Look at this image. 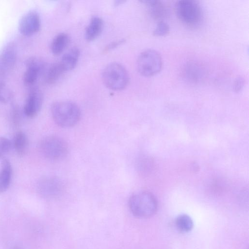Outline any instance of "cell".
Returning a JSON list of instances; mask_svg holds the SVG:
<instances>
[{
    "label": "cell",
    "mask_w": 249,
    "mask_h": 249,
    "mask_svg": "<svg viewBox=\"0 0 249 249\" xmlns=\"http://www.w3.org/2000/svg\"><path fill=\"white\" fill-rule=\"evenodd\" d=\"M105 85L114 90H120L126 87L129 82V74L124 66L113 62L107 65L102 72Z\"/></svg>",
    "instance_id": "3957f363"
},
{
    "label": "cell",
    "mask_w": 249,
    "mask_h": 249,
    "mask_svg": "<svg viewBox=\"0 0 249 249\" xmlns=\"http://www.w3.org/2000/svg\"><path fill=\"white\" fill-rule=\"evenodd\" d=\"M13 93L10 88L4 82H0V102L7 103L11 99Z\"/></svg>",
    "instance_id": "44dd1931"
},
{
    "label": "cell",
    "mask_w": 249,
    "mask_h": 249,
    "mask_svg": "<svg viewBox=\"0 0 249 249\" xmlns=\"http://www.w3.org/2000/svg\"><path fill=\"white\" fill-rule=\"evenodd\" d=\"M123 2L122 0H116L115 1V5H118Z\"/></svg>",
    "instance_id": "4316f807"
},
{
    "label": "cell",
    "mask_w": 249,
    "mask_h": 249,
    "mask_svg": "<svg viewBox=\"0 0 249 249\" xmlns=\"http://www.w3.org/2000/svg\"><path fill=\"white\" fill-rule=\"evenodd\" d=\"M176 11L179 20L188 27H197L202 21L203 15L202 8L196 1H178L176 5Z\"/></svg>",
    "instance_id": "277c9868"
},
{
    "label": "cell",
    "mask_w": 249,
    "mask_h": 249,
    "mask_svg": "<svg viewBox=\"0 0 249 249\" xmlns=\"http://www.w3.org/2000/svg\"><path fill=\"white\" fill-rule=\"evenodd\" d=\"M12 142L9 139L0 137V160L10 152Z\"/></svg>",
    "instance_id": "603a6c76"
},
{
    "label": "cell",
    "mask_w": 249,
    "mask_h": 249,
    "mask_svg": "<svg viewBox=\"0 0 249 249\" xmlns=\"http://www.w3.org/2000/svg\"><path fill=\"white\" fill-rule=\"evenodd\" d=\"M41 154L51 160H58L66 156L68 151L67 142L59 137L50 135L43 138L39 144Z\"/></svg>",
    "instance_id": "5b68a950"
},
{
    "label": "cell",
    "mask_w": 249,
    "mask_h": 249,
    "mask_svg": "<svg viewBox=\"0 0 249 249\" xmlns=\"http://www.w3.org/2000/svg\"><path fill=\"white\" fill-rule=\"evenodd\" d=\"M12 174L11 163L7 159H3L0 171V194L5 192L9 187Z\"/></svg>",
    "instance_id": "5bb4252c"
},
{
    "label": "cell",
    "mask_w": 249,
    "mask_h": 249,
    "mask_svg": "<svg viewBox=\"0 0 249 249\" xmlns=\"http://www.w3.org/2000/svg\"><path fill=\"white\" fill-rule=\"evenodd\" d=\"M17 51L13 42L7 43L0 52V79L7 76L13 69L17 60Z\"/></svg>",
    "instance_id": "9c48e42d"
},
{
    "label": "cell",
    "mask_w": 249,
    "mask_h": 249,
    "mask_svg": "<svg viewBox=\"0 0 249 249\" xmlns=\"http://www.w3.org/2000/svg\"><path fill=\"white\" fill-rule=\"evenodd\" d=\"M51 110L53 121L62 127H71L80 119V109L76 104L71 101L55 102L52 104Z\"/></svg>",
    "instance_id": "6da1fadb"
},
{
    "label": "cell",
    "mask_w": 249,
    "mask_h": 249,
    "mask_svg": "<svg viewBox=\"0 0 249 249\" xmlns=\"http://www.w3.org/2000/svg\"><path fill=\"white\" fill-rule=\"evenodd\" d=\"M80 56V51L77 47L70 49L62 56L60 62L66 71L72 70L76 66Z\"/></svg>",
    "instance_id": "2e32d148"
},
{
    "label": "cell",
    "mask_w": 249,
    "mask_h": 249,
    "mask_svg": "<svg viewBox=\"0 0 249 249\" xmlns=\"http://www.w3.org/2000/svg\"><path fill=\"white\" fill-rule=\"evenodd\" d=\"M162 67L160 54L154 49H147L142 52L137 60V68L139 72L146 77L159 73Z\"/></svg>",
    "instance_id": "8992f818"
},
{
    "label": "cell",
    "mask_w": 249,
    "mask_h": 249,
    "mask_svg": "<svg viewBox=\"0 0 249 249\" xmlns=\"http://www.w3.org/2000/svg\"><path fill=\"white\" fill-rule=\"evenodd\" d=\"M25 64L26 69L23 74V81L26 86H31L36 81L44 68V63L40 58L31 56L26 60Z\"/></svg>",
    "instance_id": "8fae6325"
},
{
    "label": "cell",
    "mask_w": 249,
    "mask_h": 249,
    "mask_svg": "<svg viewBox=\"0 0 249 249\" xmlns=\"http://www.w3.org/2000/svg\"><path fill=\"white\" fill-rule=\"evenodd\" d=\"M66 71L60 61L53 63L50 66L47 72L46 82L49 84H54Z\"/></svg>",
    "instance_id": "ac0fdd59"
},
{
    "label": "cell",
    "mask_w": 249,
    "mask_h": 249,
    "mask_svg": "<svg viewBox=\"0 0 249 249\" xmlns=\"http://www.w3.org/2000/svg\"><path fill=\"white\" fill-rule=\"evenodd\" d=\"M177 229L181 232H188L193 227V222L191 218L188 215L182 214L178 215L175 221Z\"/></svg>",
    "instance_id": "ffe728a7"
},
{
    "label": "cell",
    "mask_w": 249,
    "mask_h": 249,
    "mask_svg": "<svg viewBox=\"0 0 249 249\" xmlns=\"http://www.w3.org/2000/svg\"><path fill=\"white\" fill-rule=\"evenodd\" d=\"M208 70L202 63L190 61L186 63L181 71V75L184 81L191 84H199L205 80Z\"/></svg>",
    "instance_id": "ba28073f"
},
{
    "label": "cell",
    "mask_w": 249,
    "mask_h": 249,
    "mask_svg": "<svg viewBox=\"0 0 249 249\" xmlns=\"http://www.w3.org/2000/svg\"><path fill=\"white\" fill-rule=\"evenodd\" d=\"M124 40L123 39H121L120 40L116 41L113 42H112L110 44H109L105 49V51H108L109 50H112L121 43H122Z\"/></svg>",
    "instance_id": "484cf974"
},
{
    "label": "cell",
    "mask_w": 249,
    "mask_h": 249,
    "mask_svg": "<svg viewBox=\"0 0 249 249\" xmlns=\"http://www.w3.org/2000/svg\"><path fill=\"white\" fill-rule=\"evenodd\" d=\"M64 184L58 178L46 176L41 178L37 184L38 193L43 197L53 199L61 196L64 191Z\"/></svg>",
    "instance_id": "52a82bcc"
},
{
    "label": "cell",
    "mask_w": 249,
    "mask_h": 249,
    "mask_svg": "<svg viewBox=\"0 0 249 249\" xmlns=\"http://www.w3.org/2000/svg\"><path fill=\"white\" fill-rule=\"evenodd\" d=\"M70 42L69 36L66 33L58 34L53 38L51 43V49L54 55L61 53L67 47Z\"/></svg>",
    "instance_id": "e0dca14e"
},
{
    "label": "cell",
    "mask_w": 249,
    "mask_h": 249,
    "mask_svg": "<svg viewBox=\"0 0 249 249\" xmlns=\"http://www.w3.org/2000/svg\"><path fill=\"white\" fill-rule=\"evenodd\" d=\"M146 4L151 17L159 21H162L167 15V9L165 4L158 0H142Z\"/></svg>",
    "instance_id": "4fadbf2b"
},
{
    "label": "cell",
    "mask_w": 249,
    "mask_h": 249,
    "mask_svg": "<svg viewBox=\"0 0 249 249\" xmlns=\"http://www.w3.org/2000/svg\"><path fill=\"white\" fill-rule=\"evenodd\" d=\"M41 21L38 14L35 11H30L25 14L18 23L20 33L25 36H31L40 29Z\"/></svg>",
    "instance_id": "30bf717a"
},
{
    "label": "cell",
    "mask_w": 249,
    "mask_h": 249,
    "mask_svg": "<svg viewBox=\"0 0 249 249\" xmlns=\"http://www.w3.org/2000/svg\"><path fill=\"white\" fill-rule=\"evenodd\" d=\"M11 114L13 124L15 125H17L18 124L20 119V109L18 105H14L12 106Z\"/></svg>",
    "instance_id": "cb8c5ba5"
},
{
    "label": "cell",
    "mask_w": 249,
    "mask_h": 249,
    "mask_svg": "<svg viewBox=\"0 0 249 249\" xmlns=\"http://www.w3.org/2000/svg\"><path fill=\"white\" fill-rule=\"evenodd\" d=\"M128 207L134 216L145 218L156 213L158 209V202L155 196L150 192L141 191L130 197Z\"/></svg>",
    "instance_id": "7a4b0ae2"
},
{
    "label": "cell",
    "mask_w": 249,
    "mask_h": 249,
    "mask_svg": "<svg viewBox=\"0 0 249 249\" xmlns=\"http://www.w3.org/2000/svg\"><path fill=\"white\" fill-rule=\"evenodd\" d=\"M43 102L42 94L37 89H32L25 101L23 111L26 116L34 118L39 112Z\"/></svg>",
    "instance_id": "7c38bea8"
},
{
    "label": "cell",
    "mask_w": 249,
    "mask_h": 249,
    "mask_svg": "<svg viewBox=\"0 0 249 249\" xmlns=\"http://www.w3.org/2000/svg\"><path fill=\"white\" fill-rule=\"evenodd\" d=\"M245 84V80L242 76L237 77L234 81L233 89L234 92L238 93L243 88Z\"/></svg>",
    "instance_id": "d4e9b609"
},
{
    "label": "cell",
    "mask_w": 249,
    "mask_h": 249,
    "mask_svg": "<svg viewBox=\"0 0 249 249\" xmlns=\"http://www.w3.org/2000/svg\"><path fill=\"white\" fill-rule=\"evenodd\" d=\"M170 32L169 25L164 20L159 21L153 30V34L156 36H166Z\"/></svg>",
    "instance_id": "7402d4cb"
},
{
    "label": "cell",
    "mask_w": 249,
    "mask_h": 249,
    "mask_svg": "<svg viewBox=\"0 0 249 249\" xmlns=\"http://www.w3.org/2000/svg\"><path fill=\"white\" fill-rule=\"evenodd\" d=\"M14 146L19 156H23L26 153L28 147V140L24 132L19 131L16 133L14 137Z\"/></svg>",
    "instance_id": "d6986e66"
},
{
    "label": "cell",
    "mask_w": 249,
    "mask_h": 249,
    "mask_svg": "<svg viewBox=\"0 0 249 249\" xmlns=\"http://www.w3.org/2000/svg\"><path fill=\"white\" fill-rule=\"evenodd\" d=\"M103 28V21L98 16L92 17L85 31V37L88 41H92L96 38L101 34Z\"/></svg>",
    "instance_id": "9a60e30c"
}]
</instances>
